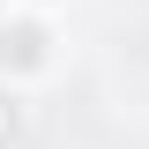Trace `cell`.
<instances>
[{"mask_svg": "<svg viewBox=\"0 0 149 149\" xmlns=\"http://www.w3.org/2000/svg\"><path fill=\"white\" fill-rule=\"evenodd\" d=\"M52 22H45V8H8L0 15V82H15V90H30L37 74H52Z\"/></svg>", "mask_w": 149, "mask_h": 149, "instance_id": "6da1fadb", "label": "cell"}, {"mask_svg": "<svg viewBox=\"0 0 149 149\" xmlns=\"http://www.w3.org/2000/svg\"><path fill=\"white\" fill-rule=\"evenodd\" d=\"M30 142V90L0 82V149H22Z\"/></svg>", "mask_w": 149, "mask_h": 149, "instance_id": "7a4b0ae2", "label": "cell"}, {"mask_svg": "<svg viewBox=\"0 0 149 149\" xmlns=\"http://www.w3.org/2000/svg\"><path fill=\"white\" fill-rule=\"evenodd\" d=\"M22 8H60V0H22Z\"/></svg>", "mask_w": 149, "mask_h": 149, "instance_id": "3957f363", "label": "cell"}]
</instances>
